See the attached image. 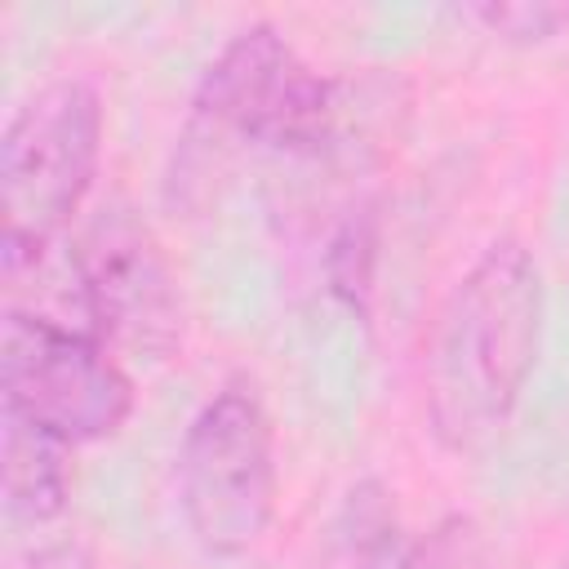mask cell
I'll return each instance as SVG.
<instances>
[{
    "mask_svg": "<svg viewBox=\"0 0 569 569\" xmlns=\"http://www.w3.org/2000/svg\"><path fill=\"white\" fill-rule=\"evenodd\" d=\"M542 342V271L525 244H489L440 307L427 347V418L445 449L480 453L511 422Z\"/></svg>",
    "mask_w": 569,
    "mask_h": 569,
    "instance_id": "1",
    "label": "cell"
},
{
    "mask_svg": "<svg viewBox=\"0 0 569 569\" xmlns=\"http://www.w3.org/2000/svg\"><path fill=\"white\" fill-rule=\"evenodd\" d=\"M182 516L209 556H244L276 511V440L253 387L227 382L182 440Z\"/></svg>",
    "mask_w": 569,
    "mask_h": 569,
    "instance_id": "2",
    "label": "cell"
},
{
    "mask_svg": "<svg viewBox=\"0 0 569 569\" xmlns=\"http://www.w3.org/2000/svg\"><path fill=\"white\" fill-rule=\"evenodd\" d=\"M102 156V98L84 80L31 93L0 138L4 240L53 244L80 213Z\"/></svg>",
    "mask_w": 569,
    "mask_h": 569,
    "instance_id": "3",
    "label": "cell"
},
{
    "mask_svg": "<svg viewBox=\"0 0 569 569\" xmlns=\"http://www.w3.org/2000/svg\"><path fill=\"white\" fill-rule=\"evenodd\" d=\"M4 409L67 445L116 436L133 409V382L120 360L84 329L4 311L0 320Z\"/></svg>",
    "mask_w": 569,
    "mask_h": 569,
    "instance_id": "4",
    "label": "cell"
},
{
    "mask_svg": "<svg viewBox=\"0 0 569 569\" xmlns=\"http://www.w3.org/2000/svg\"><path fill=\"white\" fill-rule=\"evenodd\" d=\"M333 80L267 22L244 27L204 67L191 116L204 138H244L262 147H316L333 129Z\"/></svg>",
    "mask_w": 569,
    "mask_h": 569,
    "instance_id": "5",
    "label": "cell"
},
{
    "mask_svg": "<svg viewBox=\"0 0 569 569\" xmlns=\"http://www.w3.org/2000/svg\"><path fill=\"white\" fill-rule=\"evenodd\" d=\"M84 289L89 333L116 356L164 360L182 338L178 276L129 209H102L71 249Z\"/></svg>",
    "mask_w": 569,
    "mask_h": 569,
    "instance_id": "6",
    "label": "cell"
},
{
    "mask_svg": "<svg viewBox=\"0 0 569 569\" xmlns=\"http://www.w3.org/2000/svg\"><path fill=\"white\" fill-rule=\"evenodd\" d=\"M0 476H4V507L18 525H49L67 511L71 476H67V440L49 436L44 427L4 409L0 431Z\"/></svg>",
    "mask_w": 569,
    "mask_h": 569,
    "instance_id": "7",
    "label": "cell"
},
{
    "mask_svg": "<svg viewBox=\"0 0 569 569\" xmlns=\"http://www.w3.org/2000/svg\"><path fill=\"white\" fill-rule=\"evenodd\" d=\"M329 569H413L396 502L382 480H356L329 525Z\"/></svg>",
    "mask_w": 569,
    "mask_h": 569,
    "instance_id": "8",
    "label": "cell"
},
{
    "mask_svg": "<svg viewBox=\"0 0 569 569\" xmlns=\"http://www.w3.org/2000/svg\"><path fill=\"white\" fill-rule=\"evenodd\" d=\"M471 18L507 40H547L569 27V4H476Z\"/></svg>",
    "mask_w": 569,
    "mask_h": 569,
    "instance_id": "9",
    "label": "cell"
},
{
    "mask_svg": "<svg viewBox=\"0 0 569 569\" xmlns=\"http://www.w3.org/2000/svg\"><path fill=\"white\" fill-rule=\"evenodd\" d=\"M369 262H373V231L365 222H347L329 249V280L338 293H347L351 302H360V293L369 289Z\"/></svg>",
    "mask_w": 569,
    "mask_h": 569,
    "instance_id": "10",
    "label": "cell"
},
{
    "mask_svg": "<svg viewBox=\"0 0 569 569\" xmlns=\"http://www.w3.org/2000/svg\"><path fill=\"white\" fill-rule=\"evenodd\" d=\"M9 569H89V551L80 542H44L27 556H9Z\"/></svg>",
    "mask_w": 569,
    "mask_h": 569,
    "instance_id": "11",
    "label": "cell"
},
{
    "mask_svg": "<svg viewBox=\"0 0 569 569\" xmlns=\"http://www.w3.org/2000/svg\"><path fill=\"white\" fill-rule=\"evenodd\" d=\"M560 569H569V551H565V560H560Z\"/></svg>",
    "mask_w": 569,
    "mask_h": 569,
    "instance_id": "12",
    "label": "cell"
}]
</instances>
